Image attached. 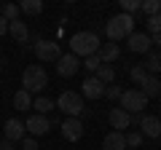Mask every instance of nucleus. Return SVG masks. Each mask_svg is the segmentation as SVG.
Here are the masks:
<instances>
[{
	"instance_id": "obj_1",
	"label": "nucleus",
	"mask_w": 161,
	"mask_h": 150,
	"mask_svg": "<svg viewBox=\"0 0 161 150\" xmlns=\"http://www.w3.org/2000/svg\"><path fill=\"white\" fill-rule=\"evenodd\" d=\"M102 48V40H99L97 32H75L70 38V54H75L78 59H89Z\"/></svg>"
},
{
	"instance_id": "obj_2",
	"label": "nucleus",
	"mask_w": 161,
	"mask_h": 150,
	"mask_svg": "<svg viewBox=\"0 0 161 150\" xmlns=\"http://www.w3.org/2000/svg\"><path fill=\"white\" fill-rule=\"evenodd\" d=\"M132 32H134V16H129V13H118V16L108 19V24H105V35L110 38V43L124 40Z\"/></svg>"
},
{
	"instance_id": "obj_3",
	"label": "nucleus",
	"mask_w": 161,
	"mask_h": 150,
	"mask_svg": "<svg viewBox=\"0 0 161 150\" xmlns=\"http://www.w3.org/2000/svg\"><path fill=\"white\" fill-rule=\"evenodd\" d=\"M46 86H48V72L40 64H27L24 72H22V88L30 91V94H38Z\"/></svg>"
},
{
	"instance_id": "obj_4",
	"label": "nucleus",
	"mask_w": 161,
	"mask_h": 150,
	"mask_svg": "<svg viewBox=\"0 0 161 150\" xmlns=\"http://www.w3.org/2000/svg\"><path fill=\"white\" fill-rule=\"evenodd\" d=\"M118 107L121 110H126L129 115H137V113H142L145 107H148V97H145L140 88H126V91L121 94V99H118Z\"/></svg>"
},
{
	"instance_id": "obj_5",
	"label": "nucleus",
	"mask_w": 161,
	"mask_h": 150,
	"mask_svg": "<svg viewBox=\"0 0 161 150\" xmlns=\"http://www.w3.org/2000/svg\"><path fill=\"white\" fill-rule=\"evenodd\" d=\"M57 107L62 113H67V118H78L83 113V99H80L78 91H62L57 99Z\"/></svg>"
},
{
	"instance_id": "obj_6",
	"label": "nucleus",
	"mask_w": 161,
	"mask_h": 150,
	"mask_svg": "<svg viewBox=\"0 0 161 150\" xmlns=\"http://www.w3.org/2000/svg\"><path fill=\"white\" fill-rule=\"evenodd\" d=\"M35 56H38L40 62H59V56H62L59 43H54V40H38V43H35Z\"/></svg>"
},
{
	"instance_id": "obj_7",
	"label": "nucleus",
	"mask_w": 161,
	"mask_h": 150,
	"mask_svg": "<svg viewBox=\"0 0 161 150\" xmlns=\"http://www.w3.org/2000/svg\"><path fill=\"white\" fill-rule=\"evenodd\" d=\"M24 129H27V134L30 137H43V134H48L51 131V121H48L46 115H30L27 121H24Z\"/></svg>"
},
{
	"instance_id": "obj_8",
	"label": "nucleus",
	"mask_w": 161,
	"mask_h": 150,
	"mask_svg": "<svg viewBox=\"0 0 161 150\" xmlns=\"http://www.w3.org/2000/svg\"><path fill=\"white\" fill-rule=\"evenodd\" d=\"M27 137V129H24V121H19V118H8L6 126H3V139H8V142H22V139Z\"/></svg>"
},
{
	"instance_id": "obj_9",
	"label": "nucleus",
	"mask_w": 161,
	"mask_h": 150,
	"mask_svg": "<svg viewBox=\"0 0 161 150\" xmlns=\"http://www.w3.org/2000/svg\"><path fill=\"white\" fill-rule=\"evenodd\" d=\"M78 70H80V59L75 54H62L59 56V62H57V75L59 78H73Z\"/></svg>"
},
{
	"instance_id": "obj_10",
	"label": "nucleus",
	"mask_w": 161,
	"mask_h": 150,
	"mask_svg": "<svg viewBox=\"0 0 161 150\" xmlns=\"http://www.w3.org/2000/svg\"><path fill=\"white\" fill-rule=\"evenodd\" d=\"M59 131H62V137L67 142H78L83 137V123H80V118H64L59 123Z\"/></svg>"
},
{
	"instance_id": "obj_11",
	"label": "nucleus",
	"mask_w": 161,
	"mask_h": 150,
	"mask_svg": "<svg viewBox=\"0 0 161 150\" xmlns=\"http://www.w3.org/2000/svg\"><path fill=\"white\" fill-rule=\"evenodd\" d=\"M105 83L99 81L97 75H89V78H83V83H80V94H83V97L86 99H99L105 94Z\"/></svg>"
},
{
	"instance_id": "obj_12",
	"label": "nucleus",
	"mask_w": 161,
	"mask_h": 150,
	"mask_svg": "<svg viewBox=\"0 0 161 150\" xmlns=\"http://www.w3.org/2000/svg\"><path fill=\"white\" fill-rule=\"evenodd\" d=\"M126 46H129V51L145 54V56H148V54H150V35L148 32H132L126 38Z\"/></svg>"
},
{
	"instance_id": "obj_13",
	"label": "nucleus",
	"mask_w": 161,
	"mask_h": 150,
	"mask_svg": "<svg viewBox=\"0 0 161 150\" xmlns=\"http://www.w3.org/2000/svg\"><path fill=\"white\" fill-rule=\"evenodd\" d=\"M108 121H110V126H113V131H124V129H129V123H132V115H129L126 110H121V107H113L108 113Z\"/></svg>"
},
{
	"instance_id": "obj_14",
	"label": "nucleus",
	"mask_w": 161,
	"mask_h": 150,
	"mask_svg": "<svg viewBox=\"0 0 161 150\" xmlns=\"http://www.w3.org/2000/svg\"><path fill=\"white\" fill-rule=\"evenodd\" d=\"M140 129H142L140 134H145V137H150V139H158V137H161V118H156V115H142Z\"/></svg>"
},
{
	"instance_id": "obj_15",
	"label": "nucleus",
	"mask_w": 161,
	"mask_h": 150,
	"mask_svg": "<svg viewBox=\"0 0 161 150\" xmlns=\"http://www.w3.org/2000/svg\"><path fill=\"white\" fill-rule=\"evenodd\" d=\"M102 150H126V134L124 131H108L102 139Z\"/></svg>"
},
{
	"instance_id": "obj_16",
	"label": "nucleus",
	"mask_w": 161,
	"mask_h": 150,
	"mask_svg": "<svg viewBox=\"0 0 161 150\" xmlns=\"http://www.w3.org/2000/svg\"><path fill=\"white\" fill-rule=\"evenodd\" d=\"M97 56L102 59V64L115 62V59L121 56V48H118V43H102V48L97 51Z\"/></svg>"
},
{
	"instance_id": "obj_17",
	"label": "nucleus",
	"mask_w": 161,
	"mask_h": 150,
	"mask_svg": "<svg viewBox=\"0 0 161 150\" xmlns=\"http://www.w3.org/2000/svg\"><path fill=\"white\" fill-rule=\"evenodd\" d=\"M140 91H142L148 99H153V97H161V81L156 78V75H148V78L142 81V88H140Z\"/></svg>"
},
{
	"instance_id": "obj_18",
	"label": "nucleus",
	"mask_w": 161,
	"mask_h": 150,
	"mask_svg": "<svg viewBox=\"0 0 161 150\" xmlns=\"http://www.w3.org/2000/svg\"><path fill=\"white\" fill-rule=\"evenodd\" d=\"M8 32H11V38L16 43H27L30 40V29H27L24 22H11V24H8Z\"/></svg>"
},
{
	"instance_id": "obj_19",
	"label": "nucleus",
	"mask_w": 161,
	"mask_h": 150,
	"mask_svg": "<svg viewBox=\"0 0 161 150\" xmlns=\"http://www.w3.org/2000/svg\"><path fill=\"white\" fill-rule=\"evenodd\" d=\"M145 70H148V75H158L161 72V51H150L148 56H145Z\"/></svg>"
},
{
	"instance_id": "obj_20",
	"label": "nucleus",
	"mask_w": 161,
	"mask_h": 150,
	"mask_svg": "<svg viewBox=\"0 0 161 150\" xmlns=\"http://www.w3.org/2000/svg\"><path fill=\"white\" fill-rule=\"evenodd\" d=\"M14 107L16 110H30L32 107V94L24 91V88H19V91L14 94Z\"/></svg>"
},
{
	"instance_id": "obj_21",
	"label": "nucleus",
	"mask_w": 161,
	"mask_h": 150,
	"mask_svg": "<svg viewBox=\"0 0 161 150\" xmlns=\"http://www.w3.org/2000/svg\"><path fill=\"white\" fill-rule=\"evenodd\" d=\"M32 107L38 110V115H46V113H51L54 107H57V102H54V99H48V97H38L32 102Z\"/></svg>"
},
{
	"instance_id": "obj_22",
	"label": "nucleus",
	"mask_w": 161,
	"mask_h": 150,
	"mask_svg": "<svg viewBox=\"0 0 161 150\" xmlns=\"http://www.w3.org/2000/svg\"><path fill=\"white\" fill-rule=\"evenodd\" d=\"M19 13H22V8H19L16 3H6V6H3V11H0V16L11 24V22H19Z\"/></svg>"
},
{
	"instance_id": "obj_23",
	"label": "nucleus",
	"mask_w": 161,
	"mask_h": 150,
	"mask_svg": "<svg viewBox=\"0 0 161 150\" xmlns=\"http://www.w3.org/2000/svg\"><path fill=\"white\" fill-rule=\"evenodd\" d=\"M140 11L145 13V19L148 16H158L161 13V0H142V8Z\"/></svg>"
},
{
	"instance_id": "obj_24",
	"label": "nucleus",
	"mask_w": 161,
	"mask_h": 150,
	"mask_svg": "<svg viewBox=\"0 0 161 150\" xmlns=\"http://www.w3.org/2000/svg\"><path fill=\"white\" fill-rule=\"evenodd\" d=\"M140 8H142V0H121V13L134 16V13H140Z\"/></svg>"
},
{
	"instance_id": "obj_25",
	"label": "nucleus",
	"mask_w": 161,
	"mask_h": 150,
	"mask_svg": "<svg viewBox=\"0 0 161 150\" xmlns=\"http://www.w3.org/2000/svg\"><path fill=\"white\" fill-rule=\"evenodd\" d=\"M19 8H22L24 13H30V16H38V13L43 11V3H40V0H24Z\"/></svg>"
},
{
	"instance_id": "obj_26",
	"label": "nucleus",
	"mask_w": 161,
	"mask_h": 150,
	"mask_svg": "<svg viewBox=\"0 0 161 150\" xmlns=\"http://www.w3.org/2000/svg\"><path fill=\"white\" fill-rule=\"evenodd\" d=\"M97 78L102 83H113L115 81V70H113V64H102V67L97 70Z\"/></svg>"
},
{
	"instance_id": "obj_27",
	"label": "nucleus",
	"mask_w": 161,
	"mask_h": 150,
	"mask_svg": "<svg viewBox=\"0 0 161 150\" xmlns=\"http://www.w3.org/2000/svg\"><path fill=\"white\" fill-rule=\"evenodd\" d=\"M129 78H132V81L137 83V86H142V81L148 78V70H145L142 64H134V67L129 70Z\"/></svg>"
},
{
	"instance_id": "obj_28",
	"label": "nucleus",
	"mask_w": 161,
	"mask_h": 150,
	"mask_svg": "<svg viewBox=\"0 0 161 150\" xmlns=\"http://www.w3.org/2000/svg\"><path fill=\"white\" fill-rule=\"evenodd\" d=\"M145 27H148V35H161V13L158 16H148Z\"/></svg>"
},
{
	"instance_id": "obj_29",
	"label": "nucleus",
	"mask_w": 161,
	"mask_h": 150,
	"mask_svg": "<svg viewBox=\"0 0 161 150\" xmlns=\"http://www.w3.org/2000/svg\"><path fill=\"white\" fill-rule=\"evenodd\" d=\"M80 67L86 70V72H94V75H97V70L102 67V59H99L97 54H94V56H89V59H83V64H80Z\"/></svg>"
},
{
	"instance_id": "obj_30",
	"label": "nucleus",
	"mask_w": 161,
	"mask_h": 150,
	"mask_svg": "<svg viewBox=\"0 0 161 150\" xmlns=\"http://www.w3.org/2000/svg\"><path fill=\"white\" fill-rule=\"evenodd\" d=\"M140 145H142V134H140V131L126 134V147H140Z\"/></svg>"
},
{
	"instance_id": "obj_31",
	"label": "nucleus",
	"mask_w": 161,
	"mask_h": 150,
	"mask_svg": "<svg viewBox=\"0 0 161 150\" xmlns=\"http://www.w3.org/2000/svg\"><path fill=\"white\" fill-rule=\"evenodd\" d=\"M121 94H124L121 86H108V88H105V97H108V99H121Z\"/></svg>"
},
{
	"instance_id": "obj_32",
	"label": "nucleus",
	"mask_w": 161,
	"mask_h": 150,
	"mask_svg": "<svg viewBox=\"0 0 161 150\" xmlns=\"http://www.w3.org/2000/svg\"><path fill=\"white\" fill-rule=\"evenodd\" d=\"M22 150H38V139L35 137H24L22 139Z\"/></svg>"
},
{
	"instance_id": "obj_33",
	"label": "nucleus",
	"mask_w": 161,
	"mask_h": 150,
	"mask_svg": "<svg viewBox=\"0 0 161 150\" xmlns=\"http://www.w3.org/2000/svg\"><path fill=\"white\" fill-rule=\"evenodd\" d=\"M0 150H16V145L8 142V139H0Z\"/></svg>"
},
{
	"instance_id": "obj_34",
	"label": "nucleus",
	"mask_w": 161,
	"mask_h": 150,
	"mask_svg": "<svg viewBox=\"0 0 161 150\" xmlns=\"http://www.w3.org/2000/svg\"><path fill=\"white\" fill-rule=\"evenodd\" d=\"M8 32V22H6V19H3V16H0V38H3V35H6Z\"/></svg>"
},
{
	"instance_id": "obj_35",
	"label": "nucleus",
	"mask_w": 161,
	"mask_h": 150,
	"mask_svg": "<svg viewBox=\"0 0 161 150\" xmlns=\"http://www.w3.org/2000/svg\"><path fill=\"white\" fill-rule=\"evenodd\" d=\"M150 43H156V46H158V51H161V35H150Z\"/></svg>"
},
{
	"instance_id": "obj_36",
	"label": "nucleus",
	"mask_w": 161,
	"mask_h": 150,
	"mask_svg": "<svg viewBox=\"0 0 161 150\" xmlns=\"http://www.w3.org/2000/svg\"><path fill=\"white\" fill-rule=\"evenodd\" d=\"M158 118H161V115H158Z\"/></svg>"
}]
</instances>
